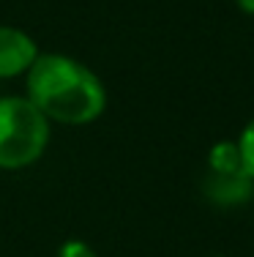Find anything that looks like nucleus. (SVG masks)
<instances>
[{
  "label": "nucleus",
  "mask_w": 254,
  "mask_h": 257,
  "mask_svg": "<svg viewBox=\"0 0 254 257\" xmlns=\"http://www.w3.org/2000/svg\"><path fill=\"white\" fill-rule=\"evenodd\" d=\"M25 77V96L50 123L55 120L63 126H88L107 109V88L99 74L69 55H39Z\"/></svg>",
  "instance_id": "1"
},
{
  "label": "nucleus",
  "mask_w": 254,
  "mask_h": 257,
  "mask_svg": "<svg viewBox=\"0 0 254 257\" xmlns=\"http://www.w3.org/2000/svg\"><path fill=\"white\" fill-rule=\"evenodd\" d=\"M50 145V120L28 96L0 99V170L36 164Z\"/></svg>",
  "instance_id": "2"
},
{
  "label": "nucleus",
  "mask_w": 254,
  "mask_h": 257,
  "mask_svg": "<svg viewBox=\"0 0 254 257\" xmlns=\"http://www.w3.org/2000/svg\"><path fill=\"white\" fill-rule=\"evenodd\" d=\"M199 186L205 200L216 208H238L254 197V178L243 167L238 143L221 140L208 151Z\"/></svg>",
  "instance_id": "3"
},
{
  "label": "nucleus",
  "mask_w": 254,
  "mask_h": 257,
  "mask_svg": "<svg viewBox=\"0 0 254 257\" xmlns=\"http://www.w3.org/2000/svg\"><path fill=\"white\" fill-rule=\"evenodd\" d=\"M39 47L25 30L0 25V79H14L30 71L39 58Z\"/></svg>",
  "instance_id": "4"
},
{
  "label": "nucleus",
  "mask_w": 254,
  "mask_h": 257,
  "mask_svg": "<svg viewBox=\"0 0 254 257\" xmlns=\"http://www.w3.org/2000/svg\"><path fill=\"white\" fill-rule=\"evenodd\" d=\"M235 143H238V151H240V159H243L246 173L254 178V118L246 123V128L240 132V137L235 140Z\"/></svg>",
  "instance_id": "5"
},
{
  "label": "nucleus",
  "mask_w": 254,
  "mask_h": 257,
  "mask_svg": "<svg viewBox=\"0 0 254 257\" xmlns=\"http://www.w3.org/2000/svg\"><path fill=\"white\" fill-rule=\"evenodd\" d=\"M58 257H99L93 246H88L80 238H69L58 246Z\"/></svg>",
  "instance_id": "6"
},
{
  "label": "nucleus",
  "mask_w": 254,
  "mask_h": 257,
  "mask_svg": "<svg viewBox=\"0 0 254 257\" xmlns=\"http://www.w3.org/2000/svg\"><path fill=\"white\" fill-rule=\"evenodd\" d=\"M235 3H238L240 11H246V14L254 17V0H235Z\"/></svg>",
  "instance_id": "7"
}]
</instances>
